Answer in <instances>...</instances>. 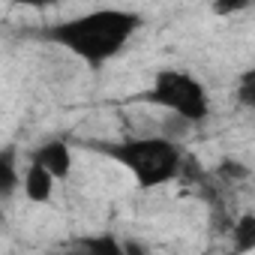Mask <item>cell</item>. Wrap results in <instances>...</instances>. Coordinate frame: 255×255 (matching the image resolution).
<instances>
[{
  "label": "cell",
  "mask_w": 255,
  "mask_h": 255,
  "mask_svg": "<svg viewBox=\"0 0 255 255\" xmlns=\"http://www.w3.org/2000/svg\"><path fill=\"white\" fill-rule=\"evenodd\" d=\"M141 15L132 9H90L75 18L54 21L48 27H39L33 36L45 45H57L75 60L87 63L90 69H102L108 60H114L129 39L141 30Z\"/></svg>",
  "instance_id": "6da1fadb"
},
{
  "label": "cell",
  "mask_w": 255,
  "mask_h": 255,
  "mask_svg": "<svg viewBox=\"0 0 255 255\" xmlns=\"http://www.w3.org/2000/svg\"><path fill=\"white\" fill-rule=\"evenodd\" d=\"M87 150L126 168L141 189H156L180 177L183 147L168 135H132L120 141H87Z\"/></svg>",
  "instance_id": "7a4b0ae2"
},
{
  "label": "cell",
  "mask_w": 255,
  "mask_h": 255,
  "mask_svg": "<svg viewBox=\"0 0 255 255\" xmlns=\"http://www.w3.org/2000/svg\"><path fill=\"white\" fill-rule=\"evenodd\" d=\"M141 102L165 108L168 114L186 120L189 126L207 120L210 114V93L207 87L186 69H159L150 81V87H144L138 93Z\"/></svg>",
  "instance_id": "3957f363"
},
{
  "label": "cell",
  "mask_w": 255,
  "mask_h": 255,
  "mask_svg": "<svg viewBox=\"0 0 255 255\" xmlns=\"http://www.w3.org/2000/svg\"><path fill=\"white\" fill-rule=\"evenodd\" d=\"M27 162H36L45 171H51L57 180H66L72 174V165H75L72 144L66 138H45L33 150H27Z\"/></svg>",
  "instance_id": "277c9868"
},
{
  "label": "cell",
  "mask_w": 255,
  "mask_h": 255,
  "mask_svg": "<svg viewBox=\"0 0 255 255\" xmlns=\"http://www.w3.org/2000/svg\"><path fill=\"white\" fill-rule=\"evenodd\" d=\"M54 186H57V177L36 162H27V168L21 171V192L30 204H48L54 198Z\"/></svg>",
  "instance_id": "5b68a950"
},
{
  "label": "cell",
  "mask_w": 255,
  "mask_h": 255,
  "mask_svg": "<svg viewBox=\"0 0 255 255\" xmlns=\"http://www.w3.org/2000/svg\"><path fill=\"white\" fill-rule=\"evenodd\" d=\"M21 189V168H18V150L12 144L0 147V201L12 198Z\"/></svg>",
  "instance_id": "8992f818"
},
{
  "label": "cell",
  "mask_w": 255,
  "mask_h": 255,
  "mask_svg": "<svg viewBox=\"0 0 255 255\" xmlns=\"http://www.w3.org/2000/svg\"><path fill=\"white\" fill-rule=\"evenodd\" d=\"M231 240H234V249H237V252H252V249H255V213H252V210H246V213L234 222Z\"/></svg>",
  "instance_id": "52a82bcc"
},
{
  "label": "cell",
  "mask_w": 255,
  "mask_h": 255,
  "mask_svg": "<svg viewBox=\"0 0 255 255\" xmlns=\"http://www.w3.org/2000/svg\"><path fill=\"white\" fill-rule=\"evenodd\" d=\"M78 249L84 252H93V255H123V243L111 234H96V237H81L75 240Z\"/></svg>",
  "instance_id": "ba28073f"
},
{
  "label": "cell",
  "mask_w": 255,
  "mask_h": 255,
  "mask_svg": "<svg viewBox=\"0 0 255 255\" xmlns=\"http://www.w3.org/2000/svg\"><path fill=\"white\" fill-rule=\"evenodd\" d=\"M234 96L240 102V108L252 111L255 108V69H243V75L237 78V87H234Z\"/></svg>",
  "instance_id": "9c48e42d"
},
{
  "label": "cell",
  "mask_w": 255,
  "mask_h": 255,
  "mask_svg": "<svg viewBox=\"0 0 255 255\" xmlns=\"http://www.w3.org/2000/svg\"><path fill=\"white\" fill-rule=\"evenodd\" d=\"M252 0H210V9L219 15V18H228V15H237L243 9H249Z\"/></svg>",
  "instance_id": "30bf717a"
},
{
  "label": "cell",
  "mask_w": 255,
  "mask_h": 255,
  "mask_svg": "<svg viewBox=\"0 0 255 255\" xmlns=\"http://www.w3.org/2000/svg\"><path fill=\"white\" fill-rule=\"evenodd\" d=\"M219 171H222V174H228L231 180H237V177H240V180H246V177H249V168H246V165H240L237 159H231V162L225 159V162L219 165Z\"/></svg>",
  "instance_id": "8fae6325"
},
{
  "label": "cell",
  "mask_w": 255,
  "mask_h": 255,
  "mask_svg": "<svg viewBox=\"0 0 255 255\" xmlns=\"http://www.w3.org/2000/svg\"><path fill=\"white\" fill-rule=\"evenodd\" d=\"M9 3H15V6H24V9H48V6L60 3V0H9Z\"/></svg>",
  "instance_id": "7c38bea8"
}]
</instances>
